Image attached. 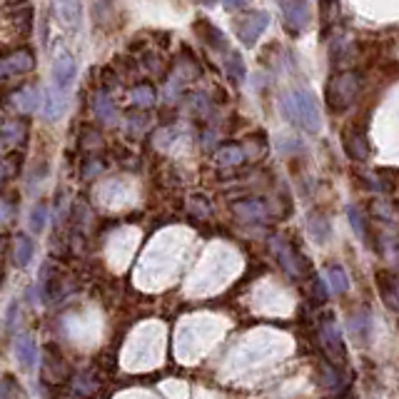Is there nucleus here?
<instances>
[{
	"label": "nucleus",
	"mask_w": 399,
	"mask_h": 399,
	"mask_svg": "<svg viewBox=\"0 0 399 399\" xmlns=\"http://www.w3.org/2000/svg\"><path fill=\"white\" fill-rule=\"evenodd\" d=\"M33 68V55L30 53H15L8 55L0 61V77H13V75H23L25 70Z\"/></svg>",
	"instance_id": "obj_8"
},
{
	"label": "nucleus",
	"mask_w": 399,
	"mask_h": 399,
	"mask_svg": "<svg viewBox=\"0 0 399 399\" xmlns=\"http://www.w3.org/2000/svg\"><path fill=\"white\" fill-rule=\"evenodd\" d=\"M200 27V30H203V38L208 40L210 45H213V48H217V50H224L227 48V43H224V38H222V33H220L217 27H213L210 25V23H203V25H197Z\"/></svg>",
	"instance_id": "obj_18"
},
{
	"label": "nucleus",
	"mask_w": 399,
	"mask_h": 399,
	"mask_svg": "<svg viewBox=\"0 0 399 399\" xmlns=\"http://www.w3.org/2000/svg\"><path fill=\"white\" fill-rule=\"evenodd\" d=\"M200 3H205V6H213L215 0H200Z\"/></svg>",
	"instance_id": "obj_25"
},
{
	"label": "nucleus",
	"mask_w": 399,
	"mask_h": 399,
	"mask_svg": "<svg viewBox=\"0 0 399 399\" xmlns=\"http://www.w3.org/2000/svg\"><path fill=\"white\" fill-rule=\"evenodd\" d=\"M347 213H350V222H352V227H355L357 237H360V240H369V230H367V222H365V217L360 215V210L350 208Z\"/></svg>",
	"instance_id": "obj_19"
},
{
	"label": "nucleus",
	"mask_w": 399,
	"mask_h": 399,
	"mask_svg": "<svg viewBox=\"0 0 399 399\" xmlns=\"http://www.w3.org/2000/svg\"><path fill=\"white\" fill-rule=\"evenodd\" d=\"M224 8H230V11H242V8L250 6V0H222Z\"/></svg>",
	"instance_id": "obj_24"
},
{
	"label": "nucleus",
	"mask_w": 399,
	"mask_h": 399,
	"mask_svg": "<svg viewBox=\"0 0 399 399\" xmlns=\"http://www.w3.org/2000/svg\"><path fill=\"white\" fill-rule=\"evenodd\" d=\"M15 357H18V362L25 367V369H30V367L38 362V350H35L33 339L23 337L20 342H18V347H15Z\"/></svg>",
	"instance_id": "obj_11"
},
{
	"label": "nucleus",
	"mask_w": 399,
	"mask_h": 399,
	"mask_svg": "<svg viewBox=\"0 0 399 399\" xmlns=\"http://www.w3.org/2000/svg\"><path fill=\"white\" fill-rule=\"evenodd\" d=\"M327 272H329V282H332L334 290H337V292H347V290H350V279H347V272L339 267V265H332Z\"/></svg>",
	"instance_id": "obj_17"
},
{
	"label": "nucleus",
	"mask_w": 399,
	"mask_h": 399,
	"mask_svg": "<svg viewBox=\"0 0 399 399\" xmlns=\"http://www.w3.org/2000/svg\"><path fill=\"white\" fill-rule=\"evenodd\" d=\"M95 113H98V118H105V120H113V115H115V110H113V103H110L108 95H98V100H95Z\"/></svg>",
	"instance_id": "obj_20"
},
{
	"label": "nucleus",
	"mask_w": 399,
	"mask_h": 399,
	"mask_svg": "<svg viewBox=\"0 0 399 399\" xmlns=\"http://www.w3.org/2000/svg\"><path fill=\"white\" fill-rule=\"evenodd\" d=\"M379 290L384 292V297H387L389 307H394V279L392 277H379Z\"/></svg>",
	"instance_id": "obj_22"
},
{
	"label": "nucleus",
	"mask_w": 399,
	"mask_h": 399,
	"mask_svg": "<svg viewBox=\"0 0 399 399\" xmlns=\"http://www.w3.org/2000/svg\"><path fill=\"white\" fill-rule=\"evenodd\" d=\"M75 61H72V55L68 50H61V53L55 55L53 61V80H55V88L68 90L75 80Z\"/></svg>",
	"instance_id": "obj_5"
},
{
	"label": "nucleus",
	"mask_w": 399,
	"mask_h": 399,
	"mask_svg": "<svg viewBox=\"0 0 399 399\" xmlns=\"http://www.w3.org/2000/svg\"><path fill=\"white\" fill-rule=\"evenodd\" d=\"M30 222H33V230L40 232L45 224V205H38V208L33 210V217H30Z\"/></svg>",
	"instance_id": "obj_23"
},
{
	"label": "nucleus",
	"mask_w": 399,
	"mask_h": 399,
	"mask_svg": "<svg viewBox=\"0 0 399 399\" xmlns=\"http://www.w3.org/2000/svg\"><path fill=\"white\" fill-rule=\"evenodd\" d=\"M282 115L295 125L305 127L307 132H319L322 130V115H319V105L315 100V95H310L307 90H292L279 100Z\"/></svg>",
	"instance_id": "obj_1"
},
{
	"label": "nucleus",
	"mask_w": 399,
	"mask_h": 399,
	"mask_svg": "<svg viewBox=\"0 0 399 399\" xmlns=\"http://www.w3.org/2000/svg\"><path fill=\"white\" fill-rule=\"evenodd\" d=\"M342 140H345V150H347V155H350L352 160H367V158H369V145H367L365 135H362L360 130L350 127Z\"/></svg>",
	"instance_id": "obj_9"
},
{
	"label": "nucleus",
	"mask_w": 399,
	"mask_h": 399,
	"mask_svg": "<svg viewBox=\"0 0 399 399\" xmlns=\"http://www.w3.org/2000/svg\"><path fill=\"white\" fill-rule=\"evenodd\" d=\"M63 113H65V90L55 88L53 85V88H48L43 95V115H45V120L55 122Z\"/></svg>",
	"instance_id": "obj_7"
},
{
	"label": "nucleus",
	"mask_w": 399,
	"mask_h": 399,
	"mask_svg": "<svg viewBox=\"0 0 399 399\" xmlns=\"http://www.w3.org/2000/svg\"><path fill=\"white\" fill-rule=\"evenodd\" d=\"M279 8H282L284 25L290 27V33H302L310 23V6L307 0H279Z\"/></svg>",
	"instance_id": "obj_4"
},
{
	"label": "nucleus",
	"mask_w": 399,
	"mask_h": 399,
	"mask_svg": "<svg viewBox=\"0 0 399 399\" xmlns=\"http://www.w3.org/2000/svg\"><path fill=\"white\" fill-rule=\"evenodd\" d=\"M132 100H135L137 105H153L155 103V95H153V88L150 85H142V88H137L135 93H132Z\"/></svg>",
	"instance_id": "obj_21"
},
{
	"label": "nucleus",
	"mask_w": 399,
	"mask_h": 399,
	"mask_svg": "<svg viewBox=\"0 0 399 399\" xmlns=\"http://www.w3.org/2000/svg\"><path fill=\"white\" fill-rule=\"evenodd\" d=\"M30 258H33V242H30V237L20 235L15 242V262L20 265V267H25V265L30 262Z\"/></svg>",
	"instance_id": "obj_15"
},
{
	"label": "nucleus",
	"mask_w": 399,
	"mask_h": 399,
	"mask_svg": "<svg viewBox=\"0 0 399 399\" xmlns=\"http://www.w3.org/2000/svg\"><path fill=\"white\" fill-rule=\"evenodd\" d=\"M270 25V15L267 13H247L242 20H237V38L245 48H252L258 43V38L265 33V27Z\"/></svg>",
	"instance_id": "obj_3"
},
{
	"label": "nucleus",
	"mask_w": 399,
	"mask_h": 399,
	"mask_svg": "<svg viewBox=\"0 0 399 399\" xmlns=\"http://www.w3.org/2000/svg\"><path fill=\"white\" fill-rule=\"evenodd\" d=\"M307 227H310V235L315 237V242L329 240V222H327V217H322V215H312Z\"/></svg>",
	"instance_id": "obj_13"
},
{
	"label": "nucleus",
	"mask_w": 399,
	"mask_h": 399,
	"mask_svg": "<svg viewBox=\"0 0 399 399\" xmlns=\"http://www.w3.org/2000/svg\"><path fill=\"white\" fill-rule=\"evenodd\" d=\"M217 158L222 165H237V163L245 160V150H242L240 145H222Z\"/></svg>",
	"instance_id": "obj_16"
},
{
	"label": "nucleus",
	"mask_w": 399,
	"mask_h": 399,
	"mask_svg": "<svg viewBox=\"0 0 399 399\" xmlns=\"http://www.w3.org/2000/svg\"><path fill=\"white\" fill-rule=\"evenodd\" d=\"M322 337H324V347H327L332 355H337V357H342V360H345V347H342V337H339L337 329H334V327H324Z\"/></svg>",
	"instance_id": "obj_14"
},
{
	"label": "nucleus",
	"mask_w": 399,
	"mask_h": 399,
	"mask_svg": "<svg viewBox=\"0 0 399 399\" xmlns=\"http://www.w3.org/2000/svg\"><path fill=\"white\" fill-rule=\"evenodd\" d=\"M319 3H322V6H329V3H332V0H319Z\"/></svg>",
	"instance_id": "obj_26"
},
{
	"label": "nucleus",
	"mask_w": 399,
	"mask_h": 399,
	"mask_svg": "<svg viewBox=\"0 0 399 399\" xmlns=\"http://www.w3.org/2000/svg\"><path fill=\"white\" fill-rule=\"evenodd\" d=\"M53 13L55 18L65 27H70V30H75V27L80 25V18H82L80 0H53Z\"/></svg>",
	"instance_id": "obj_6"
},
{
	"label": "nucleus",
	"mask_w": 399,
	"mask_h": 399,
	"mask_svg": "<svg viewBox=\"0 0 399 399\" xmlns=\"http://www.w3.org/2000/svg\"><path fill=\"white\" fill-rule=\"evenodd\" d=\"M235 213L245 220H262L267 210H265L262 200H245V203L235 205Z\"/></svg>",
	"instance_id": "obj_12"
},
{
	"label": "nucleus",
	"mask_w": 399,
	"mask_h": 399,
	"mask_svg": "<svg viewBox=\"0 0 399 399\" xmlns=\"http://www.w3.org/2000/svg\"><path fill=\"white\" fill-rule=\"evenodd\" d=\"M224 70H227V75H230V80L235 82H242L245 80V61H242V55L235 53V50H227V55H224Z\"/></svg>",
	"instance_id": "obj_10"
},
{
	"label": "nucleus",
	"mask_w": 399,
	"mask_h": 399,
	"mask_svg": "<svg viewBox=\"0 0 399 399\" xmlns=\"http://www.w3.org/2000/svg\"><path fill=\"white\" fill-rule=\"evenodd\" d=\"M362 88V80L357 72H337L327 80L324 88V103L332 113H345L352 103L357 100Z\"/></svg>",
	"instance_id": "obj_2"
}]
</instances>
